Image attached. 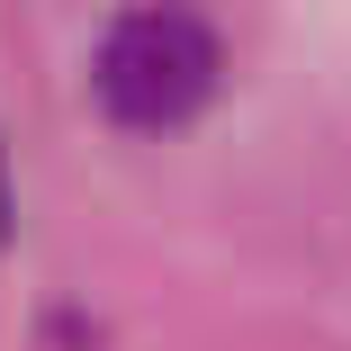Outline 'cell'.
<instances>
[{
    "instance_id": "cell-1",
    "label": "cell",
    "mask_w": 351,
    "mask_h": 351,
    "mask_svg": "<svg viewBox=\"0 0 351 351\" xmlns=\"http://www.w3.org/2000/svg\"><path fill=\"white\" fill-rule=\"evenodd\" d=\"M217 73H226L217 27L189 10H135L90 54V90L117 126H180L189 108H207Z\"/></svg>"
},
{
    "instance_id": "cell-2",
    "label": "cell",
    "mask_w": 351,
    "mask_h": 351,
    "mask_svg": "<svg viewBox=\"0 0 351 351\" xmlns=\"http://www.w3.org/2000/svg\"><path fill=\"white\" fill-rule=\"evenodd\" d=\"M0 217H10V180H0Z\"/></svg>"
}]
</instances>
